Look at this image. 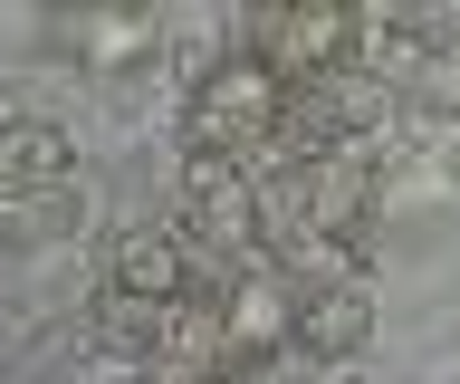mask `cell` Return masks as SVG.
<instances>
[{"mask_svg":"<svg viewBox=\"0 0 460 384\" xmlns=\"http://www.w3.org/2000/svg\"><path fill=\"white\" fill-rule=\"evenodd\" d=\"M182 289H201L192 279V250H182V231L172 221H135V231L115 240L106 260V289H96V336H106L115 355H154V336H164V308Z\"/></svg>","mask_w":460,"mask_h":384,"instance_id":"6da1fadb","label":"cell"},{"mask_svg":"<svg viewBox=\"0 0 460 384\" xmlns=\"http://www.w3.org/2000/svg\"><path fill=\"white\" fill-rule=\"evenodd\" d=\"M288 106H297V96H288L279 77L240 49V58H221V67L192 87V106H182V145H192L201 164H240V174H250L259 154H279Z\"/></svg>","mask_w":460,"mask_h":384,"instance_id":"7a4b0ae2","label":"cell"},{"mask_svg":"<svg viewBox=\"0 0 460 384\" xmlns=\"http://www.w3.org/2000/svg\"><path fill=\"white\" fill-rule=\"evenodd\" d=\"M355 49H365V20H355V10H259V30H250V58L269 67L288 96L345 77Z\"/></svg>","mask_w":460,"mask_h":384,"instance_id":"3957f363","label":"cell"},{"mask_svg":"<svg viewBox=\"0 0 460 384\" xmlns=\"http://www.w3.org/2000/svg\"><path fill=\"white\" fill-rule=\"evenodd\" d=\"M288 336H297V279L250 250V260L221 279V375L230 365H279V355H297Z\"/></svg>","mask_w":460,"mask_h":384,"instance_id":"277c9868","label":"cell"},{"mask_svg":"<svg viewBox=\"0 0 460 384\" xmlns=\"http://www.w3.org/2000/svg\"><path fill=\"white\" fill-rule=\"evenodd\" d=\"M172 231H182L192 260H250V240H259V183L240 174V164L182 154V211H172Z\"/></svg>","mask_w":460,"mask_h":384,"instance_id":"5b68a950","label":"cell"},{"mask_svg":"<svg viewBox=\"0 0 460 384\" xmlns=\"http://www.w3.org/2000/svg\"><path fill=\"white\" fill-rule=\"evenodd\" d=\"M374 326V289L365 269H326V279H297V355H355Z\"/></svg>","mask_w":460,"mask_h":384,"instance_id":"8992f818","label":"cell"},{"mask_svg":"<svg viewBox=\"0 0 460 384\" xmlns=\"http://www.w3.org/2000/svg\"><path fill=\"white\" fill-rule=\"evenodd\" d=\"M67 174H77V154H67L58 125H39V116L0 125V202H58Z\"/></svg>","mask_w":460,"mask_h":384,"instance_id":"52a82bcc","label":"cell"},{"mask_svg":"<svg viewBox=\"0 0 460 384\" xmlns=\"http://www.w3.org/2000/svg\"><path fill=\"white\" fill-rule=\"evenodd\" d=\"M58 49L77 67H96V77H115V67H135L164 49V20L154 10H77V20H58Z\"/></svg>","mask_w":460,"mask_h":384,"instance_id":"ba28073f","label":"cell"}]
</instances>
